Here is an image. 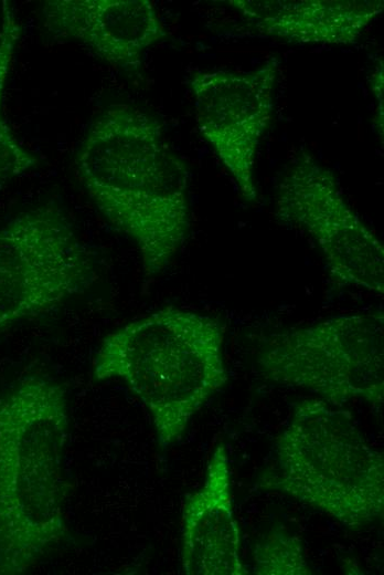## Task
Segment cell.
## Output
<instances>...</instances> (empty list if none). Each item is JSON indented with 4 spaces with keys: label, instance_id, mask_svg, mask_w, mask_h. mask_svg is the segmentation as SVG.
Instances as JSON below:
<instances>
[{
    "label": "cell",
    "instance_id": "8fae6325",
    "mask_svg": "<svg viewBox=\"0 0 384 575\" xmlns=\"http://www.w3.org/2000/svg\"><path fill=\"white\" fill-rule=\"evenodd\" d=\"M258 34L292 44L350 45L380 17L383 0H228Z\"/></svg>",
    "mask_w": 384,
    "mask_h": 575
},
{
    "label": "cell",
    "instance_id": "7c38bea8",
    "mask_svg": "<svg viewBox=\"0 0 384 575\" xmlns=\"http://www.w3.org/2000/svg\"><path fill=\"white\" fill-rule=\"evenodd\" d=\"M20 36L21 25L14 9L4 0L0 25V190L39 164L38 158L18 140L3 115L4 88Z\"/></svg>",
    "mask_w": 384,
    "mask_h": 575
},
{
    "label": "cell",
    "instance_id": "30bf717a",
    "mask_svg": "<svg viewBox=\"0 0 384 575\" xmlns=\"http://www.w3.org/2000/svg\"><path fill=\"white\" fill-rule=\"evenodd\" d=\"M241 543L228 452L220 442L207 461L202 484L188 495L182 509V571L188 575H247Z\"/></svg>",
    "mask_w": 384,
    "mask_h": 575
},
{
    "label": "cell",
    "instance_id": "4fadbf2b",
    "mask_svg": "<svg viewBox=\"0 0 384 575\" xmlns=\"http://www.w3.org/2000/svg\"><path fill=\"white\" fill-rule=\"evenodd\" d=\"M253 573L257 575H309L306 551L299 536L274 529L253 548Z\"/></svg>",
    "mask_w": 384,
    "mask_h": 575
},
{
    "label": "cell",
    "instance_id": "ba28073f",
    "mask_svg": "<svg viewBox=\"0 0 384 575\" xmlns=\"http://www.w3.org/2000/svg\"><path fill=\"white\" fill-rule=\"evenodd\" d=\"M279 64L270 56L250 71H199L189 80L198 129L248 202L257 198L255 164L274 114Z\"/></svg>",
    "mask_w": 384,
    "mask_h": 575
},
{
    "label": "cell",
    "instance_id": "277c9868",
    "mask_svg": "<svg viewBox=\"0 0 384 575\" xmlns=\"http://www.w3.org/2000/svg\"><path fill=\"white\" fill-rule=\"evenodd\" d=\"M259 487L310 505L350 530L384 515V458L349 410L320 398L296 404Z\"/></svg>",
    "mask_w": 384,
    "mask_h": 575
},
{
    "label": "cell",
    "instance_id": "5b68a950",
    "mask_svg": "<svg viewBox=\"0 0 384 575\" xmlns=\"http://www.w3.org/2000/svg\"><path fill=\"white\" fill-rule=\"evenodd\" d=\"M257 364L266 379L312 393L333 406H382L384 315H337L270 334Z\"/></svg>",
    "mask_w": 384,
    "mask_h": 575
},
{
    "label": "cell",
    "instance_id": "9c48e42d",
    "mask_svg": "<svg viewBox=\"0 0 384 575\" xmlns=\"http://www.w3.org/2000/svg\"><path fill=\"white\" fill-rule=\"evenodd\" d=\"M41 17L52 36L75 41L127 73H139L147 49L167 36L150 0H47Z\"/></svg>",
    "mask_w": 384,
    "mask_h": 575
},
{
    "label": "cell",
    "instance_id": "7a4b0ae2",
    "mask_svg": "<svg viewBox=\"0 0 384 575\" xmlns=\"http://www.w3.org/2000/svg\"><path fill=\"white\" fill-rule=\"evenodd\" d=\"M68 438L56 380L30 374L0 390V575L25 573L66 540Z\"/></svg>",
    "mask_w": 384,
    "mask_h": 575
},
{
    "label": "cell",
    "instance_id": "6da1fadb",
    "mask_svg": "<svg viewBox=\"0 0 384 575\" xmlns=\"http://www.w3.org/2000/svg\"><path fill=\"white\" fill-rule=\"evenodd\" d=\"M81 182L103 218L136 244L145 278L160 274L190 232V171L162 125L115 103L90 122L75 159Z\"/></svg>",
    "mask_w": 384,
    "mask_h": 575
},
{
    "label": "cell",
    "instance_id": "5bb4252c",
    "mask_svg": "<svg viewBox=\"0 0 384 575\" xmlns=\"http://www.w3.org/2000/svg\"><path fill=\"white\" fill-rule=\"evenodd\" d=\"M383 63L381 62L371 75V91L376 103L374 121L381 137H383Z\"/></svg>",
    "mask_w": 384,
    "mask_h": 575
},
{
    "label": "cell",
    "instance_id": "3957f363",
    "mask_svg": "<svg viewBox=\"0 0 384 575\" xmlns=\"http://www.w3.org/2000/svg\"><path fill=\"white\" fill-rule=\"evenodd\" d=\"M224 336L217 317L163 307L106 335L93 376L122 380L148 410L158 443L167 449L227 383Z\"/></svg>",
    "mask_w": 384,
    "mask_h": 575
},
{
    "label": "cell",
    "instance_id": "8992f818",
    "mask_svg": "<svg viewBox=\"0 0 384 575\" xmlns=\"http://www.w3.org/2000/svg\"><path fill=\"white\" fill-rule=\"evenodd\" d=\"M95 280L93 258L61 207L19 213L0 228V333L57 310Z\"/></svg>",
    "mask_w": 384,
    "mask_h": 575
},
{
    "label": "cell",
    "instance_id": "52a82bcc",
    "mask_svg": "<svg viewBox=\"0 0 384 575\" xmlns=\"http://www.w3.org/2000/svg\"><path fill=\"white\" fill-rule=\"evenodd\" d=\"M276 213L312 239L334 286L383 295V243L348 203L333 171L309 151L296 155L279 180Z\"/></svg>",
    "mask_w": 384,
    "mask_h": 575
}]
</instances>
